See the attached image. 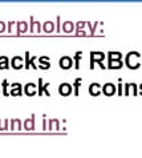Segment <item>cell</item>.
I'll return each mask as SVG.
<instances>
[{
	"mask_svg": "<svg viewBox=\"0 0 142 158\" xmlns=\"http://www.w3.org/2000/svg\"><path fill=\"white\" fill-rule=\"evenodd\" d=\"M105 60L104 52H90V69H94V64L97 63L101 69H106L102 61Z\"/></svg>",
	"mask_w": 142,
	"mask_h": 158,
	"instance_id": "1",
	"label": "cell"
},
{
	"mask_svg": "<svg viewBox=\"0 0 142 158\" xmlns=\"http://www.w3.org/2000/svg\"><path fill=\"white\" fill-rule=\"evenodd\" d=\"M134 57H141V55L138 53V52H130V53H127V55H126L125 64H126V67L129 68V69H138V68H140L141 63H136V64H133V63H132V61L134 60Z\"/></svg>",
	"mask_w": 142,
	"mask_h": 158,
	"instance_id": "2",
	"label": "cell"
},
{
	"mask_svg": "<svg viewBox=\"0 0 142 158\" xmlns=\"http://www.w3.org/2000/svg\"><path fill=\"white\" fill-rule=\"evenodd\" d=\"M24 93V88L21 86L20 82H13L11 84V89H10V94L13 97H20Z\"/></svg>",
	"mask_w": 142,
	"mask_h": 158,
	"instance_id": "3",
	"label": "cell"
},
{
	"mask_svg": "<svg viewBox=\"0 0 142 158\" xmlns=\"http://www.w3.org/2000/svg\"><path fill=\"white\" fill-rule=\"evenodd\" d=\"M59 65L61 69H64V71H68V69H70L73 67V60L69 57V56H63V57L60 59L59 61Z\"/></svg>",
	"mask_w": 142,
	"mask_h": 158,
	"instance_id": "4",
	"label": "cell"
},
{
	"mask_svg": "<svg viewBox=\"0 0 142 158\" xmlns=\"http://www.w3.org/2000/svg\"><path fill=\"white\" fill-rule=\"evenodd\" d=\"M102 93L105 96H108V97H110V96L117 93V88L114 86V84H112V82H106V84L102 85Z\"/></svg>",
	"mask_w": 142,
	"mask_h": 158,
	"instance_id": "5",
	"label": "cell"
},
{
	"mask_svg": "<svg viewBox=\"0 0 142 158\" xmlns=\"http://www.w3.org/2000/svg\"><path fill=\"white\" fill-rule=\"evenodd\" d=\"M72 90H73V88L70 84H68V82H63V84H60V86H59V93L61 96H64V97L72 94Z\"/></svg>",
	"mask_w": 142,
	"mask_h": 158,
	"instance_id": "6",
	"label": "cell"
},
{
	"mask_svg": "<svg viewBox=\"0 0 142 158\" xmlns=\"http://www.w3.org/2000/svg\"><path fill=\"white\" fill-rule=\"evenodd\" d=\"M37 93V86L36 84H33V82H28L25 86H24V94L29 96V97H32Z\"/></svg>",
	"mask_w": 142,
	"mask_h": 158,
	"instance_id": "7",
	"label": "cell"
},
{
	"mask_svg": "<svg viewBox=\"0 0 142 158\" xmlns=\"http://www.w3.org/2000/svg\"><path fill=\"white\" fill-rule=\"evenodd\" d=\"M102 93V86H101L98 82H93V84L89 85V94L90 96H98Z\"/></svg>",
	"mask_w": 142,
	"mask_h": 158,
	"instance_id": "8",
	"label": "cell"
},
{
	"mask_svg": "<svg viewBox=\"0 0 142 158\" xmlns=\"http://www.w3.org/2000/svg\"><path fill=\"white\" fill-rule=\"evenodd\" d=\"M24 59H21L20 56H15V57H12V61H11V65L13 69H16V71H20L21 68L24 67V63H23Z\"/></svg>",
	"mask_w": 142,
	"mask_h": 158,
	"instance_id": "9",
	"label": "cell"
},
{
	"mask_svg": "<svg viewBox=\"0 0 142 158\" xmlns=\"http://www.w3.org/2000/svg\"><path fill=\"white\" fill-rule=\"evenodd\" d=\"M39 68L43 69V71H47V69L51 68V63H49V57H47V56H41V57H39Z\"/></svg>",
	"mask_w": 142,
	"mask_h": 158,
	"instance_id": "10",
	"label": "cell"
},
{
	"mask_svg": "<svg viewBox=\"0 0 142 158\" xmlns=\"http://www.w3.org/2000/svg\"><path fill=\"white\" fill-rule=\"evenodd\" d=\"M16 28H17V36H19L20 33H24L28 31V23L27 21H17Z\"/></svg>",
	"mask_w": 142,
	"mask_h": 158,
	"instance_id": "11",
	"label": "cell"
},
{
	"mask_svg": "<svg viewBox=\"0 0 142 158\" xmlns=\"http://www.w3.org/2000/svg\"><path fill=\"white\" fill-rule=\"evenodd\" d=\"M24 129L25 130H33L35 129V114H32V117L27 118V120L24 121Z\"/></svg>",
	"mask_w": 142,
	"mask_h": 158,
	"instance_id": "12",
	"label": "cell"
},
{
	"mask_svg": "<svg viewBox=\"0 0 142 158\" xmlns=\"http://www.w3.org/2000/svg\"><path fill=\"white\" fill-rule=\"evenodd\" d=\"M122 60H116V61H108V68L109 69H121L122 68Z\"/></svg>",
	"mask_w": 142,
	"mask_h": 158,
	"instance_id": "13",
	"label": "cell"
},
{
	"mask_svg": "<svg viewBox=\"0 0 142 158\" xmlns=\"http://www.w3.org/2000/svg\"><path fill=\"white\" fill-rule=\"evenodd\" d=\"M43 31L47 33H52L53 31H55V23H53V21H45V23L43 24Z\"/></svg>",
	"mask_w": 142,
	"mask_h": 158,
	"instance_id": "14",
	"label": "cell"
},
{
	"mask_svg": "<svg viewBox=\"0 0 142 158\" xmlns=\"http://www.w3.org/2000/svg\"><path fill=\"white\" fill-rule=\"evenodd\" d=\"M61 29H63L65 33H70V32H73L74 31V24L72 23V21H65V23H63Z\"/></svg>",
	"mask_w": 142,
	"mask_h": 158,
	"instance_id": "15",
	"label": "cell"
},
{
	"mask_svg": "<svg viewBox=\"0 0 142 158\" xmlns=\"http://www.w3.org/2000/svg\"><path fill=\"white\" fill-rule=\"evenodd\" d=\"M121 59H122V55L119 52H109L108 53V61H116Z\"/></svg>",
	"mask_w": 142,
	"mask_h": 158,
	"instance_id": "16",
	"label": "cell"
},
{
	"mask_svg": "<svg viewBox=\"0 0 142 158\" xmlns=\"http://www.w3.org/2000/svg\"><path fill=\"white\" fill-rule=\"evenodd\" d=\"M10 68V63H8V57L6 56H0V71Z\"/></svg>",
	"mask_w": 142,
	"mask_h": 158,
	"instance_id": "17",
	"label": "cell"
},
{
	"mask_svg": "<svg viewBox=\"0 0 142 158\" xmlns=\"http://www.w3.org/2000/svg\"><path fill=\"white\" fill-rule=\"evenodd\" d=\"M81 57H82V52L77 51L76 55H74V69H76V71L80 69V60H81Z\"/></svg>",
	"mask_w": 142,
	"mask_h": 158,
	"instance_id": "18",
	"label": "cell"
},
{
	"mask_svg": "<svg viewBox=\"0 0 142 158\" xmlns=\"http://www.w3.org/2000/svg\"><path fill=\"white\" fill-rule=\"evenodd\" d=\"M21 130V121L20 120H11V130L15 131V130Z\"/></svg>",
	"mask_w": 142,
	"mask_h": 158,
	"instance_id": "19",
	"label": "cell"
},
{
	"mask_svg": "<svg viewBox=\"0 0 142 158\" xmlns=\"http://www.w3.org/2000/svg\"><path fill=\"white\" fill-rule=\"evenodd\" d=\"M81 82H82V78H76L74 80V84H73V93H74V96H78V89H80V85H81Z\"/></svg>",
	"mask_w": 142,
	"mask_h": 158,
	"instance_id": "20",
	"label": "cell"
},
{
	"mask_svg": "<svg viewBox=\"0 0 142 158\" xmlns=\"http://www.w3.org/2000/svg\"><path fill=\"white\" fill-rule=\"evenodd\" d=\"M8 86H10V84H8V81L7 80H3V82H2V88H3V94L6 96V97H8V96H11L10 94V92H8L7 89H8Z\"/></svg>",
	"mask_w": 142,
	"mask_h": 158,
	"instance_id": "21",
	"label": "cell"
},
{
	"mask_svg": "<svg viewBox=\"0 0 142 158\" xmlns=\"http://www.w3.org/2000/svg\"><path fill=\"white\" fill-rule=\"evenodd\" d=\"M44 89H45V84L43 82V78H39V90H37L39 96L44 94Z\"/></svg>",
	"mask_w": 142,
	"mask_h": 158,
	"instance_id": "22",
	"label": "cell"
},
{
	"mask_svg": "<svg viewBox=\"0 0 142 158\" xmlns=\"http://www.w3.org/2000/svg\"><path fill=\"white\" fill-rule=\"evenodd\" d=\"M29 67H31V55H29V52L27 51L25 52V69L27 71L29 69Z\"/></svg>",
	"mask_w": 142,
	"mask_h": 158,
	"instance_id": "23",
	"label": "cell"
},
{
	"mask_svg": "<svg viewBox=\"0 0 142 158\" xmlns=\"http://www.w3.org/2000/svg\"><path fill=\"white\" fill-rule=\"evenodd\" d=\"M8 120H0V130L4 131V130H7L8 129Z\"/></svg>",
	"mask_w": 142,
	"mask_h": 158,
	"instance_id": "24",
	"label": "cell"
},
{
	"mask_svg": "<svg viewBox=\"0 0 142 158\" xmlns=\"http://www.w3.org/2000/svg\"><path fill=\"white\" fill-rule=\"evenodd\" d=\"M29 20H31V25H29V32H35V31H36V29H35V19H33V16H31L29 17Z\"/></svg>",
	"mask_w": 142,
	"mask_h": 158,
	"instance_id": "25",
	"label": "cell"
},
{
	"mask_svg": "<svg viewBox=\"0 0 142 158\" xmlns=\"http://www.w3.org/2000/svg\"><path fill=\"white\" fill-rule=\"evenodd\" d=\"M86 24V21H78V23L76 24V28H77V32H80V31L84 29V25Z\"/></svg>",
	"mask_w": 142,
	"mask_h": 158,
	"instance_id": "26",
	"label": "cell"
},
{
	"mask_svg": "<svg viewBox=\"0 0 142 158\" xmlns=\"http://www.w3.org/2000/svg\"><path fill=\"white\" fill-rule=\"evenodd\" d=\"M117 93L119 96H122V78H118V88H117Z\"/></svg>",
	"mask_w": 142,
	"mask_h": 158,
	"instance_id": "27",
	"label": "cell"
},
{
	"mask_svg": "<svg viewBox=\"0 0 142 158\" xmlns=\"http://www.w3.org/2000/svg\"><path fill=\"white\" fill-rule=\"evenodd\" d=\"M56 20H57V28H56V31L60 33V31H61V27H60V16H56Z\"/></svg>",
	"mask_w": 142,
	"mask_h": 158,
	"instance_id": "28",
	"label": "cell"
},
{
	"mask_svg": "<svg viewBox=\"0 0 142 158\" xmlns=\"http://www.w3.org/2000/svg\"><path fill=\"white\" fill-rule=\"evenodd\" d=\"M4 31H6V23H4V21H0V33L4 32Z\"/></svg>",
	"mask_w": 142,
	"mask_h": 158,
	"instance_id": "29",
	"label": "cell"
},
{
	"mask_svg": "<svg viewBox=\"0 0 142 158\" xmlns=\"http://www.w3.org/2000/svg\"><path fill=\"white\" fill-rule=\"evenodd\" d=\"M16 23H15V21H10V23H8V25H10V27H8V32H11V31H12V25H15Z\"/></svg>",
	"mask_w": 142,
	"mask_h": 158,
	"instance_id": "30",
	"label": "cell"
},
{
	"mask_svg": "<svg viewBox=\"0 0 142 158\" xmlns=\"http://www.w3.org/2000/svg\"><path fill=\"white\" fill-rule=\"evenodd\" d=\"M129 94V84H125V96Z\"/></svg>",
	"mask_w": 142,
	"mask_h": 158,
	"instance_id": "31",
	"label": "cell"
},
{
	"mask_svg": "<svg viewBox=\"0 0 142 158\" xmlns=\"http://www.w3.org/2000/svg\"><path fill=\"white\" fill-rule=\"evenodd\" d=\"M43 129H44V130L48 129V128H47V120H45V118H44V121H43Z\"/></svg>",
	"mask_w": 142,
	"mask_h": 158,
	"instance_id": "32",
	"label": "cell"
},
{
	"mask_svg": "<svg viewBox=\"0 0 142 158\" xmlns=\"http://www.w3.org/2000/svg\"><path fill=\"white\" fill-rule=\"evenodd\" d=\"M140 94H141V96H142V84H141V85H140Z\"/></svg>",
	"mask_w": 142,
	"mask_h": 158,
	"instance_id": "33",
	"label": "cell"
},
{
	"mask_svg": "<svg viewBox=\"0 0 142 158\" xmlns=\"http://www.w3.org/2000/svg\"><path fill=\"white\" fill-rule=\"evenodd\" d=\"M0 93H3V90H0Z\"/></svg>",
	"mask_w": 142,
	"mask_h": 158,
	"instance_id": "34",
	"label": "cell"
},
{
	"mask_svg": "<svg viewBox=\"0 0 142 158\" xmlns=\"http://www.w3.org/2000/svg\"><path fill=\"white\" fill-rule=\"evenodd\" d=\"M0 90H2V89H0Z\"/></svg>",
	"mask_w": 142,
	"mask_h": 158,
	"instance_id": "35",
	"label": "cell"
}]
</instances>
